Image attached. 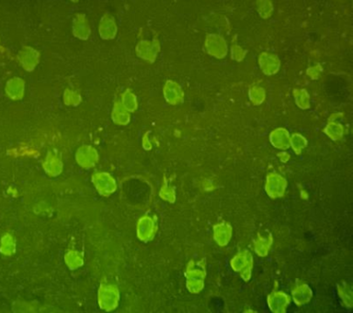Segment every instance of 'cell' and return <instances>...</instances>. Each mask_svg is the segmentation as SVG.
<instances>
[{
    "mask_svg": "<svg viewBox=\"0 0 353 313\" xmlns=\"http://www.w3.org/2000/svg\"><path fill=\"white\" fill-rule=\"evenodd\" d=\"M231 226L227 224H216L213 226V238L221 246H225L231 239Z\"/></svg>",
    "mask_w": 353,
    "mask_h": 313,
    "instance_id": "8992f818",
    "label": "cell"
},
{
    "mask_svg": "<svg viewBox=\"0 0 353 313\" xmlns=\"http://www.w3.org/2000/svg\"><path fill=\"white\" fill-rule=\"evenodd\" d=\"M278 156H280V158L282 159L283 162H286L290 158V155L287 153H281V154H278Z\"/></svg>",
    "mask_w": 353,
    "mask_h": 313,
    "instance_id": "8fae6325",
    "label": "cell"
},
{
    "mask_svg": "<svg viewBox=\"0 0 353 313\" xmlns=\"http://www.w3.org/2000/svg\"><path fill=\"white\" fill-rule=\"evenodd\" d=\"M287 186L286 180L276 173L269 174L267 177V182L265 185V190L270 198L283 197L285 188Z\"/></svg>",
    "mask_w": 353,
    "mask_h": 313,
    "instance_id": "7a4b0ae2",
    "label": "cell"
},
{
    "mask_svg": "<svg viewBox=\"0 0 353 313\" xmlns=\"http://www.w3.org/2000/svg\"><path fill=\"white\" fill-rule=\"evenodd\" d=\"M290 297L282 291H274L269 296L268 303L270 309L274 313H284L289 306Z\"/></svg>",
    "mask_w": 353,
    "mask_h": 313,
    "instance_id": "277c9868",
    "label": "cell"
},
{
    "mask_svg": "<svg viewBox=\"0 0 353 313\" xmlns=\"http://www.w3.org/2000/svg\"><path fill=\"white\" fill-rule=\"evenodd\" d=\"M272 243V238L270 236V239L267 240L266 238H261L258 236V240L256 242V247L255 251L258 256H265L268 255V252L270 248V245Z\"/></svg>",
    "mask_w": 353,
    "mask_h": 313,
    "instance_id": "ba28073f",
    "label": "cell"
},
{
    "mask_svg": "<svg viewBox=\"0 0 353 313\" xmlns=\"http://www.w3.org/2000/svg\"><path fill=\"white\" fill-rule=\"evenodd\" d=\"M270 142L273 146L285 150L290 146V138L288 132L284 129H278L270 134Z\"/></svg>",
    "mask_w": 353,
    "mask_h": 313,
    "instance_id": "52a82bcc",
    "label": "cell"
},
{
    "mask_svg": "<svg viewBox=\"0 0 353 313\" xmlns=\"http://www.w3.org/2000/svg\"><path fill=\"white\" fill-rule=\"evenodd\" d=\"M231 266L235 271L241 272V276L245 280H249L251 276L252 256L248 251H242L235 256L231 261Z\"/></svg>",
    "mask_w": 353,
    "mask_h": 313,
    "instance_id": "6da1fadb",
    "label": "cell"
},
{
    "mask_svg": "<svg viewBox=\"0 0 353 313\" xmlns=\"http://www.w3.org/2000/svg\"><path fill=\"white\" fill-rule=\"evenodd\" d=\"M293 299L298 306H303L311 301L312 298V290L306 284H298L296 288L293 289Z\"/></svg>",
    "mask_w": 353,
    "mask_h": 313,
    "instance_id": "5b68a950",
    "label": "cell"
},
{
    "mask_svg": "<svg viewBox=\"0 0 353 313\" xmlns=\"http://www.w3.org/2000/svg\"><path fill=\"white\" fill-rule=\"evenodd\" d=\"M205 267L200 263L199 269H189L188 288L193 293H198L203 288V279L205 277Z\"/></svg>",
    "mask_w": 353,
    "mask_h": 313,
    "instance_id": "3957f363",
    "label": "cell"
},
{
    "mask_svg": "<svg viewBox=\"0 0 353 313\" xmlns=\"http://www.w3.org/2000/svg\"><path fill=\"white\" fill-rule=\"evenodd\" d=\"M339 289V294L341 296L342 301L345 302V305L347 307H352L353 305V294H352V290L349 288L347 284H343V286L338 287Z\"/></svg>",
    "mask_w": 353,
    "mask_h": 313,
    "instance_id": "30bf717a",
    "label": "cell"
},
{
    "mask_svg": "<svg viewBox=\"0 0 353 313\" xmlns=\"http://www.w3.org/2000/svg\"><path fill=\"white\" fill-rule=\"evenodd\" d=\"M290 144L296 151V154H299L302 152L303 149L306 146L307 141L303 137L302 135L296 134L293 136L292 139H290Z\"/></svg>",
    "mask_w": 353,
    "mask_h": 313,
    "instance_id": "9c48e42d",
    "label": "cell"
}]
</instances>
